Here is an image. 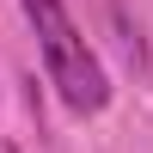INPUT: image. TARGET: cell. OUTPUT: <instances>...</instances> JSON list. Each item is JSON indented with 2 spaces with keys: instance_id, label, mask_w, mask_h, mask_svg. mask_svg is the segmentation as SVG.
Segmentation results:
<instances>
[{
  "instance_id": "cell-1",
  "label": "cell",
  "mask_w": 153,
  "mask_h": 153,
  "mask_svg": "<svg viewBox=\"0 0 153 153\" xmlns=\"http://www.w3.org/2000/svg\"><path fill=\"white\" fill-rule=\"evenodd\" d=\"M25 12H31L37 37H43V61H49V80H55L61 104L80 110V117H86V110H104V98H110L104 68H98L92 49L80 43V31H74L68 6H61V0H25Z\"/></svg>"
}]
</instances>
